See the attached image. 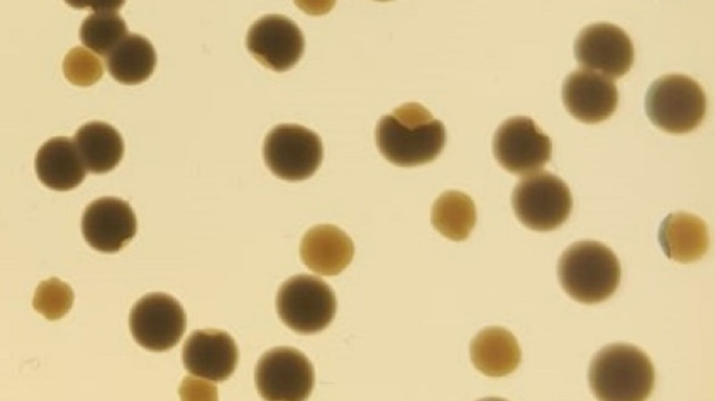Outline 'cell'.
I'll return each mask as SVG.
<instances>
[{"instance_id": "1", "label": "cell", "mask_w": 715, "mask_h": 401, "mask_svg": "<svg viewBox=\"0 0 715 401\" xmlns=\"http://www.w3.org/2000/svg\"><path fill=\"white\" fill-rule=\"evenodd\" d=\"M442 122L418 103H406L383 116L376 128L381 154L392 164L413 167L432 162L444 147Z\"/></svg>"}, {"instance_id": "2", "label": "cell", "mask_w": 715, "mask_h": 401, "mask_svg": "<svg viewBox=\"0 0 715 401\" xmlns=\"http://www.w3.org/2000/svg\"><path fill=\"white\" fill-rule=\"evenodd\" d=\"M589 381L600 400H644L654 387V368L649 356L637 347L611 344L594 356Z\"/></svg>"}, {"instance_id": "3", "label": "cell", "mask_w": 715, "mask_h": 401, "mask_svg": "<svg viewBox=\"0 0 715 401\" xmlns=\"http://www.w3.org/2000/svg\"><path fill=\"white\" fill-rule=\"evenodd\" d=\"M558 276L571 298L582 303L594 304L616 292L621 266L617 256L605 245L582 241L574 243L562 253Z\"/></svg>"}, {"instance_id": "4", "label": "cell", "mask_w": 715, "mask_h": 401, "mask_svg": "<svg viewBox=\"0 0 715 401\" xmlns=\"http://www.w3.org/2000/svg\"><path fill=\"white\" fill-rule=\"evenodd\" d=\"M705 93L698 82L683 74H668L651 83L645 97V110L661 130L680 134L690 132L702 121Z\"/></svg>"}, {"instance_id": "5", "label": "cell", "mask_w": 715, "mask_h": 401, "mask_svg": "<svg viewBox=\"0 0 715 401\" xmlns=\"http://www.w3.org/2000/svg\"><path fill=\"white\" fill-rule=\"evenodd\" d=\"M512 205L519 220L531 229H555L568 219L573 199L566 183L547 172H536L522 179L512 194Z\"/></svg>"}, {"instance_id": "6", "label": "cell", "mask_w": 715, "mask_h": 401, "mask_svg": "<svg viewBox=\"0 0 715 401\" xmlns=\"http://www.w3.org/2000/svg\"><path fill=\"white\" fill-rule=\"evenodd\" d=\"M276 305L281 321L302 334L325 329L337 310L335 294L330 287L321 278L306 274L291 277L281 285Z\"/></svg>"}, {"instance_id": "7", "label": "cell", "mask_w": 715, "mask_h": 401, "mask_svg": "<svg viewBox=\"0 0 715 401\" xmlns=\"http://www.w3.org/2000/svg\"><path fill=\"white\" fill-rule=\"evenodd\" d=\"M263 153L267 166L274 175L297 181L311 176L318 169L323 149L322 140L315 132L301 125L283 123L267 133Z\"/></svg>"}, {"instance_id": "8", "label": "cell", "mask_w": 715, "mask_h": 401, "mask_svg": "<svg viewBox=\"0 0 715 401\" xmlns=\"http://www.w3.org/2000/svg\"><path fill=\"white\" fill-rule=\"evenodd\" d=\"M258 393L266 400L301 401L311 395L315 381L313 365L299 350L279 347L265 353L255 371Z\"/></svg>"}, {"instance_id": "9", "label": "cell", "mask_w": 715, "mask_h": 401, "mask_svg": "<svg viewBox=\"0 0 715 401\" xmlns=\"http://www.w3.org/2000/svg\"><path fill=\"white\" fill-rule=\"evenodd\" d=\"M493 152L498 162L517 175L533 173L551 158L552 142L527 116H513L504 121L495 132Z\"/></svg>"}, {"instance_id": "10", "label": "cell", "mask_w": 715, "mask_h": 401, "mask_svg": "<svg viewBox=\"0 0 715 401\" xmlns=\"http://www.w3.org/2000/svg\"><path fill=\"white\" fill-rule=\"evenodd\" d=\"M129 326L138 344L150 351H163L179 342L186 330V317L175 298L164 293H152L134 305Z\"/></svg>"}, {"instance_id": "11", "label": "cell", "mask_w": 715, "mask_h": 401, "mask_svg": "<svg viewBox=\"0 0 715 401\" xmlns=\"http://www.w3.org/2000/svg\"><path fill=\"white\" fill-rule=\"evenodd\" d=\"M574 51L583 68L614 78L626 73L634 59L629 36L621 27L608 22L584 27L575 39Z\"/></svg>"}, {"instance_id": "12", "label": "cell", "mask_w": 715, "mask_h": 401, "mask_svg": "<svg viewBox=\"0 0 715 401\" xmlns=\"http://www.w3.org/2000/svg\"><path fill=\"white\" fill-rule=\"evenodd\" d=\"M246 43L258 61L279 71L295 64L304 48L300 27L281 14H267L257 19L248 30Z\"/></svg>"}, {"instance_id": "13", "label": "cell", "mask_w": 715, "mask_h": 401, "mask_svg": "<svg viewBox=\"0 0 715 401\" xmlns=\"http://www.w3.org/2000/svg\"><path fill=\"white\" fill-rule=\"evenodd\" d=\"M82 232L94 249L106 253L118 252L135 236L137 220L130 204L117 197L93 201L82 218Z\"/></svg>"}, {"instance_id": "14", "label": "cell", "mask_w": 715, "mask_h": 401, "mask_svg": "<svg viewBox=\"0 0 715 401\" xmlns=\"http://www.w3.org/2000/svg\"><path fill=\"white\" fill-rule=\"evenodd\" d=\"M562 98L566 108L575 118L596 123L612 114L619 97L612 79L597 71L580 68L565 79Z\"/></svg>"}, {"instance_id": "15", "label": "cell", "mask_w": 715, "mask_h": 401, "mask_svg": "<svg viewBox=\"0 0 715 401\" xmlns=\"http://www.w3.org/2000/svg\"><path fill=\"white\" fill-rule=\"evenodd\" d=\"M239 352L233 338L216 329L197 330L186 340L182 359L192 375L214 382L225 381L233 373Z\"/></svg>"}, {"instance_id": "16", "label": "cell", "mask_w": 715, "mask_h": 401, "mask_svg": "<svg viewBox=\"0 0 715 401\" xmlns=\"http://www.w3.org/2000/svg\"><path fill=\"white\" fill-rule=\"evenodd\" d=\"M304 264L313 272L336 275L352 261L355 247L351 238L332 225H319L304 235L300 247Z\"/></svg>"}, {"instance_id": "17", "label": "cell", "mask_w": 715, "mask_h": 401, "mask_svg": "<svg viewBox=\"0 0 715 401\" xmlns=\"http://www.w3.org/2000/svg\"><path fill=\"white\" fill-rule=\"evenodd\" d=\"M35 169L42 183L57 191L77 187L86 176L85 167L73 140L68 137H53L39 148Z\"/></svg>"}, {"instance_id": "18", "label": "cell", "mask_w": 715, "mask_h": 401, "mask_svg": "<svg viewBox=\"0 0 715 401\" xmlns=\"http://www.w3.org/2000/svg\"><path fill=\"white\" fill-rule=\"evenodd\" d=\"M658 239L668 258L691 263L702 258L709 248L705 222L693 214L679 212L668 215L661 223Z\"/></svg>"}, {"instance_id": "19", "label": "cell", "mask_w": 715, "mask_h": 401, "mask_svg": "<svg viewBox=\"0 0 715 401\" xmlns=\"http://www.w3.org/2000/svg\"><path fill=\"white\" fill-rule=\"evenodd\" d=\"M470 354L476 368L492 377L512 373L521 361V350L515 337L498 326L480 331L471 342Z\"/></svg>"}, {"instance_id": "20", "label": "cell", "mask_w": 715, "mask_h": 401, "mask_svg": "<svg viewBox=\"0 0 715 401\" xmlns=\"http://www.w3.org/2000/svg\"><path fill=\"white\" fill-rule=\"evenodd\" d=\"M73 141L85 169L93 174L113 169L124 154L120 133L104 121H91L82 125L75 132Z\"/></svg>"}, {"instance_id": "21", "label": "cell", "mask_w": 715, "mask_h": 401, "mask_svg": "<svg viewBox=\"0 0 715 401\" xmlns=\"http://www.w3.org/2000/svg\"><path fill=\"white\" fill-rule=\"evenodd\" d=\"M109 73L118 81L135 84L146 80L156 63L152 43L145 36L127 33L105 56Z\"/></svg>"}, {"instance_id": "22", "label": "cell", "mask_w": 715, "mask_h": 401, "mask_svg": "<svg viewBox=\"0 0 715 401\" xmlns=\"http://www.w3.org/2000/svg\"><path fill=\"white\" fill-rule=\"evenodd\" d=\"M476 221L473 201L462 192L446 191L433 204L432 224L441 234L450 240L459 241L467 239Z\"/></svg>"}, {"instance_id": "23", "label": "cell", "mask_w": 715, "mask_h": 401, "mask_svg": "<svg viewBox=\"0 0 715 401\" xmlns=\"http://www.w3.org/2000/svg\"><path fill=\"white\" fill-rule=\"evenodd\" d=\"M126 33V22L116 9L94 10L84 18L80 28L82 43L104 56Z\"/></svg>"}, {"instance_id": "24", "label": "cell", "mask_w": 715, "mask_h": 401, "mask_svg": "<svg viewBox=\"0 0 715 401\" xmlns=\"http://www.w3.org/2000/svg\"><path fill=\"white\" fill-rule=\"evenodd\" d=\"M74 294L71 287L57 278L42 281L37 287L33 306L49 320L63 317L71 308Z\"/></svg>"}, {"instance_id": "25", "label": "cell", "mask_w": 715, "mask_h": 401, "mask_svg": "<svg viewBox=\"0 0 715 401\" xmlns=\"http://www.w3.org/2000/svg\"><path fill=\"white\" fill-rule=\"evenodd\" d=\"M62 68L65 77L71 82L80 86L96 82L104 71L101 59L82 45L73 47L66 52Z\"/></svg>"}, {"instance_id": "26", "label": "cell", "mask_w": 715, "mask_h": 401, "mask_svg": "<svg viewBox=\"0 0 715 401\" xmlns=\"http://www.w3.org/2000/svg\"><path fill=\"white\" fill-rule=\"evenodd\" d=\"M68 3L79 8L90 7L94 10L101 9H116L124 3L122 0H71L67 1Z\"/></svg>"}]
</instances>
